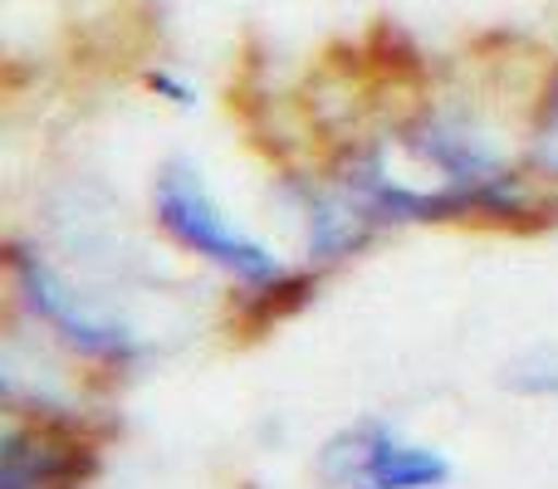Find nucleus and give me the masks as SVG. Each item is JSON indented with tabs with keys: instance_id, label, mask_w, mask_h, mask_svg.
<instances>
[{
	"instance_id": "f257e3e1",
	"label": "nucleus",
	"mask_w": 558,
	"mask_h": 489,
	"mask_svg": "<svg viewBox=\"0 0 558 489\" xmlns=\"http://www.w3.org/2000/svg\"><path fill=\"white\" fill-rule=\"evenodd\" d=\"M153 211H157V225L172 235L186 255L206 259V265L226 269L231 279L241 284H279L284 279V265L270 245H260L255 235H245L231 216L216 206V196L206 192L202 172L186 162H172L157 172V186H153Z\"/></svg>"
},
{
	"instance_id": "f03ea898",
	"label": "nucleus",
	"mask_w": 558,
	"mask_h": 489,
	"mask_svg": "<svg viewBox=\"0 0 558 489\" xmlns=\"http://www.w3.org/2000/svg\"><path fill=\"white\" fill-rule=\"evenodd\" d=\"M318 475L343 489H441L451 485L456 465L436 445L407 441L397 426L363 421L318 451Z\"/></svg>"
},
{
	"instance_id": "7ed1b4c3",
	"label": "nucleus",
	"mask_w": 558,
	"mask_h": 489,
	"mask_svg": "<svg viewBox=\"0 0 558 489\" xmlns=\"http://www.w3.org/2000/svg\"><path fill=\"white\" fill-rule=\"evenodd\" d=\"M10 279H15L20 298H25V308L39 318V323H49L59 338H64L69 347H78L84 357H98V363H133V357H143V338L133 333L128 323H118V318L98 314L94 304H84V298L74 294V289L59 279V269L49 265V259H39L29 245H10Z\"/></svg>"
},
{
	"instance_id": "20e7f679",
	"label": "nucleus",
	"mask_w": 558,
	"mask_h": 489,
	"mask_svg": "<svg viewBox=\"0 0 558 489\" xmlns=\"http://www.w3.org/2000/svg\"><path fill=\"white\" fill-rule=\"evenodd\" d=\"M407 147L422 157L426 167L446 176V186H465V192H481L495 211H514L520 206V192H514L510 167L500 162L485 137H475L465 123L456 118H426L422 127L407 133Z\"/></svg>"
},
{
	"instance_id": "39448f33",
	"label": "nucleus",
	"mask_w": 558,
	"mask_h": 489,
	"mask_svg": "<svg viewBox=\"0 0 558 489\" xmlns=\"http://www.w3.org/2000/svg\"><path fill=\"white\" fill-rule=\"evenodd\" d=\"M304 225H308V255L314 259H343L373 235V216L353 196H328L304 186Z\"/></svg>"
},
{
	"instance_id": "423d86ee",
	"label": "nucleus",
	"mask_w": 558,
	"mask_h": 489,
	"mask_svg": "<svg viewBox=\"0 0 558 489\" xmlns=\"http://www.w3.org/2000/svg\"><path fill=\"white\" fill-rule=\"evenodd\" d=\"M500 387L514 396H534V402H558V343L530 347L514 363H505Z\"/></svg>"
},
{
	"instance_id": "0eeeda50",
	"label": "nucleus",
	"mask_w": 558,
	"mask_h": 489,
	"mask_svg": "<svg viewBox=\"0 0 558 489\" xmlns=\"http://www.w3.org/2000/svg\"><path fill=\"white\" fill-rule=\"evenodd\" d=\"M534 157H539L544 167H554V172H558V123H554L549 133L539 137V143H534Z\"/></svg>"
}]
</instances>
